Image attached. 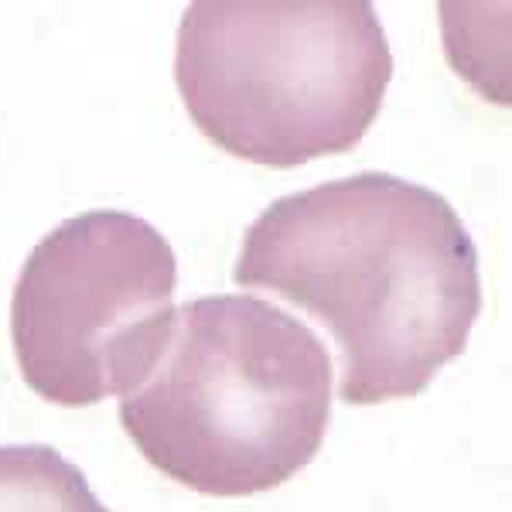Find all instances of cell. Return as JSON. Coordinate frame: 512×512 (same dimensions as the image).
I'll list each match as a JSON object with an SVG mask.
<instances>
[{
    "mask_svg": "<svg viewBox=\"0 0 512 512\" xmlns=\"http://www.w3.org/2000/svg\"><path fill=\"white\" fill-rule=\"evenodd\" d=\"M233 280L328 328L352 407L424 393L482 311L478 250L451 202L383 171L277 198L246 229Z\"/></svg>",
    "mask_w": 512,
    "mask_h": 512,
    "instance_id": "1",
    "label": "cell"
},
{
    "mask_svg": "<svg viewBox=\"0 0 512 512\" xmlns=\"http://www.w3.org/2000/svg\"><path fill=\"white\" fill-rule=\"evenodd\" d=\"M332 420L325 342L250 294L181 304L120 424L178 485L219 499L270 492L321 451Z\"/></svg>",
    "mask_w": 512,
    "mask_h": 512,
    "instance_id": "2",
    "label": "cell"
},
{
    "mask_svg": "<svg viewBox=\"0 0 512 512\" xmlns=\"http://www.w3.org/2000/svg\"><path fill=\"white\" fill-rule=\"evenodd\" d=\"M0 512H110L48 444H0Z\"/></svg>",
    "mask_w": 512,
    "mask_h": 512,
    "instance_id": "5",
    "label": "cell"
},
{
    "mask_svg": "<svg viewBox=\"0 0 512 512\" xmlns=\"http://www.w3.org/2000/svg\"><path fill=\"white\" fill-rule=\"evenodd\" d=\"M390 79L369 0H198L178 24L188 117L222 151L267 168L352 151Z\"/></svg>",
    "mask_w": 512,
    "mask_h": 512,
    "instance_id": "3",
    "label": "cell"
},
{
    "mask_svg": "<svg viewBox=\"0 0 512 512\" xmlns=\"http://www.w3.org/2000/svg\"><path fill=\"white\" fill-rule=\"evenodd\" d=\"M178 260L147 219L82 212L24 260L11 345L24 383L59 407L123 396L151 373L175 321Z\"/></svg>",
    "mask_w": 512,
    "mask_h": 512,
    "instance_id": "4",
    "label": "cell"
}]
</instances>
